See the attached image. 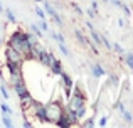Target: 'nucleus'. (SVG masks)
Masks as SVG:
<instances>
[{
    "label": "nucleus",
    "mask_w": 133,
    "mask_h": 128,
    "mask_svg": "<svg viewBox=\"0 0 133 128\" xmlns=\"http://www.w3.org/2000/svg\"><path fill=\"white\" fill-rule=\"evenodd\" d=\"M49 69L52 71V74H61V72H62V64H61V61H59V59H54L51 64H49Z\"/></svg>",
    "instance_id": "1a4fd4ad"
},
{
    "label": "nucleus",
    "mask_w": 133,
    "mask_h": 128,
    "mask_svg": "<svg viewBox=\"0 0 133 128\" xmlns=\"http://www.w3.org/2000/svg\"><path fill=\"white\" fill-rule=\"evenodd\" d=\"M30 30H32V34L36 37H39V39H42V29H41L37 24H30Z\"/></svg>",
    "instance_id": "4468645a"
},
{
    "label": "nucleus",
    "mask_w": 133,
    "mask_h": 128,
    "mask_svg": "<svg viewBox=\"0 0 133 128\" xmlns=\"http://www.w3.org/2000/svg\"><path fill=\"white\" fill-rule=\"evenodd\" d=\"M14 91L17 93V96H24V95H27L29 93V89H27V86H25V83H22V84H17V86H14Z\"/></svg>",
    "instance_id": "9b49d317"
},
{
    "label": "nucleus",
    "mask_w": 133,
    "mask_h": 128,
    "mask_svg": "<svg viewBox=\"0 0 133 128\" xmlns=\"http://www.w3.org/2000/svg\"><path fill=\"white\" fill-rule=\"evenodd\" d=\"M0 110H2V113H7V115H10V116L14 115L12 108H10V106L7 105V103H0Z\"/></svg>",
    "instance_id": "dca6fc26"
},
{
    "label": "nucleus",
    "mask_w": 133,
    "mask_h": 128,
    "mask_svg": "<svg viewBox=\"0 0 133 128\" xmlns=\"http://www.w3.org/2000/svg\"><path fill=\"white\" fill-rule=\"evenodd\" d=\"M111 49H115L118 54H123V47H121L120 44H111Z\"/></svg>",
    "instance_id": "bb28decb"
},
{
    "label": "nucleus",
    "mask_w": 133,
    "mask_h": 128,
    "mask_svg": "<svg viewBox=\"0 0 133 128\" xmlns=\"http://www.w3.org/2000/svg\"><path fill=\"white\" fill-rule=\"evenodd\" d=\"M59 76L62 78V86H64V95H66V98H69V96H71V91H72V88H74V81H72V78L68 74V72H64V71H62Z\"/></svg>",
    "instance_id": "39448f33"
},
{
    "label": "nucleus",
    "mask_w": 133,
    "mask_h": 128,
    "mask_svg": "<svg viewBox=\"0 0 133 128\" xmlns=\"http://www.w3.org/2000/svg\"><path fill=\"white\" fill-rule=\"evenodd\" d=\"M3 14H5V17H7L9 22H12V24L17 22V17H15V14L12 12V9H5V10H3Z\"/></svg>",
    "instance_id": "ddd939ff"
},
{
    "label": "nucleus",
    "mask_w": 133,
    "mask_h": 128,
    "mask_svg": "<svg viewBox=\"0 0 133 128\" xmlns=\"http://www.w3.org/2000/svg\"><path fill=\"white\" fill-rule=\"evenodd\" d=\"M57 46H59V51H61L64 56H69V49L64 46V42H57Z\"/></svg>",
    "instance_id": "aec40b11"
},
{
    "label": "nucleus",
    "mask_w": 133,
    "mask_h": 128,
    "mask_svg": "<svg viewBox=\"0 0 133 128\" xmlns=\"http://www.w3.org/2000/svg\"><path fill=\"white\" fill-rule=\"evenodd\" d=\"M76 37H78V41H79L81 44H84V46H88V39H86V37L83 36V34L79 32V30H76Z\"/></svg>",
    "instance_id": "a211bd4d"
},
{
    "label": "nucleus",
    "mask_w": 133,
    "mask_h": 128,
    "mask_svg": "<svg viewBox=\"0 0 133 128\" xmlns=\"http://www.w3.org/2000/svg\"><path fill=\"white\" fill-rule=\"evenodd\" d=\"M45 108V122L49 123H57V120L64 115V106L61 105L59 101H51L47 105H44Z\"/></svg>",
    "instance_id": "7ed1b4c3"
},
{
    "label": "nucleus",
    "mask_w": 133,
    "mask_h": 128,
    "mask_svg": "<svg viewBox=\"0 0 133 128\" xmlns=\"http://www.w3.org/2000/svg\"><path fill=\"white\" fill-rule=\"evenodd\" d=\"M9 83L12 84V88H14V86H17V84L25 83L24 74H22V69H20V71H15V72H10V74H9Z\"/></svg>",
    "instance_id": "423d86ee"
},
{
    "label": "nucleus",
    "mask_w": 133,
    "mask_h": 128,
    "mask_svg": "<svg viewBox=\"0 0 133 128\" xmlns=\"http://www.w3.org/2000/svg\"><path fill=\"white\" fill-rule=\"evenodd\" d=\"M19 99H20V106H22V110H24V111H29V110L32 108L34 101H36V99L32 98V95H30V93H27V95L20 96Z\"/></svg>",
    "instance_id": "0eeeda50"
},
{
    "label": "nucleus",
    "mask_w": 133,
    "mask_h": 128,
    "mask_svg": "<svg viewBox=\"0 0 133 128\" xmlns=\"http://www.w3.org/2000/svg\"><path fill=\"white\" fill-rule=\"evenodd\" d=\"M125 63L130 69H133V52H128L127 56H125Z\"/></svg>",
    "instance_id": "f3484780"
},
{
    "label": "nucleus",
    "mask_w": 133,
    "mask_h": 128,
    "mask_svg": "<svg viewBox=\"0 0 133 128\" xmlns=\"http://www.w3.org/2000/svg\"><path fill=\"white\" fill-rule=\"evenodd\" d=\"M106 125H108V116H101L98 122V126H106Z\"/></svg>",
    "instance_id": "a878e982"
},
{
    "label": "nucleus",
    "mask_w": 133,
    "mask_h": 128,
    "mask_svg": "<svg viewBox=\"0 0 133 128\" xmlns=\"http://www.w3.org/2000/svg\"><path fill=\"white\" fill-rule=\"evenodd\" d=\"M66 108L71 110V111H74L76 116H78L79 120L84 116V113H86V98H84V95H83L78 88H76L74 95L71 93V96L68 98V105H66Z\"/></svg>",
    "instance_id": "f03ea898"
},
{
    "label": "nucleus",
    "mask_w": 133,
    "mask_h": 128,
    "mask_svg": "<svg viewBox=\"0 0 133 128\" xmlns=\"http://www.w3.org/2000/svg\"><path fill=\"white\" fill-rule=\"evenodd\" d=\"M36 2H42V0H36Z\"/></svg>",
    "instance_id": "72a5a7b5"
},
{
    "label": "nucleus",
    "mask_w": 133,
    "mask_h": 128,
    "mask_svg": "<svg viewBox=\"0 0 133 128\" xmlns=\"http://www.w3.org/2000/svg\"><path fill=\"white\" fill-rule=\"evenodd\" d=\"M39 27L42 29V32H49V25H47V22H45L44 19H41V24H39Z\"/></svg>",
    "instance_id": "393cba45"
},
{
    "label": "nucleus",
    "mask_w": 133,
    "mask_h": 128,
    "mask_svg": "<svg viewBox=\"0 0 133 128\" xmlns=\"http://www.w3.org/2000/svg\"><path fill=\"white\" fill-rule=\"evenodd\" d=\"M44 10H45V12H47V14H49V15H51V19H52V20H54V22H56V24H57V25H62V19H61V15H59V14H57V12H56V10H54V9H52V7H51V5H49V3H47V2H44Z\"/></svg>",
    "instance_id": "6e6552de"
},
{
    "label": "nucleus",
    "mask_w": 133,
    "mask_h": 128,
    "mask_svg": "<svg viewBox=\"0 0 133 128\" xmlns=\"http://www.w3.org/2000/svg\"><path fill=\"white\" fill-rule=\"evenodd\" d=\"M34 12H36V15L39 17V19H45V10H44V9H41V7H36V10H34Z\"/></svg>",
    "instance_id": "6ab92c4d"
},
{
    "label": "nucleus",
    "mask_w": 133,
    "mask_h": 128,
    "mask_svg": "<svg viewBox=\"0 0 133 128\" xmlns=\"http://www.w3.org/2000/svg\"><path fill=\"white\" fill-rule=\"evenodd\" d=\"M3 10H5V9H3V5H2V0H0V14H3Z\"/></svg>",
    "instance_id": "2f4dec72"
},
{
    "label": "nucleus",
    "mask_w": 133,
    "mask_h": 128,
    "mask_svg": "<svg viewBox=\"0 0 133 128\" xmlns=\"http://www.w3.org/2000/svg\"><path fill=\"white\" fill-rule=\"evenodd\" d=\"M22 125H24V126H27V128H30V126H32V123H30V122H25V120H24Z\"/></svg>",
    "instance_id": "c85d7f7f"
},
{
    "label": "nucleus",
    "mask_w": 133,
    "mask_h": 128,
    "mask_svg": "<svg viewBox=\"0 0 133 128\" xmlns=\"http://www.w3.org/2000/svg\"><path fill=\"white\" fill-rule=\"evenodd\" d=\"M91 72H93L94 78H101V76L106 74V72H104V69L101 68L99 64H93V66H91Z\"/></svg>",
    "instance_id": "9d476101"
},
{
    "label": "nucleus",
    "mask_w": 133,
    "mask_h": 128,
    "mask_svg": "<svg viewBox=\"0 0 133 128\" xmlns=\"http://www.w3.org/2000/svg\"><path fill=\"white\" fill-rule=\"evenodd\" d=\"M0 95H2V96H3V98H5V99H9V98H10V93L7 91V88H5V86H3V84L0 86Z\"/></svg>",
    "instance_id": "4be33fe9"
},
{
    "label": "nucleus",
    "mask_w": 133,
    "mask_h": 128,
    "mask_svg": "<svg viewBox=\"0 0 133 128\" xmlns=\"http://www.w3.org/2000/svg\"><path fill=\"white\" fill-rule=\"evenodd\" d=\"M91 9H93V10H98V3L93 2V3H91Z\"/></svg>",
    "instance_id": "7c9ffc66"
},
{
    "label": "nucleus",
    "mask_w": 133,
    "mask_h": 128,
    "mask_svg": "<svg viewBox=\"0 0 133 128\" xmlns=\"http://www.w3.org/2000/svg\"><path fill=\"white\" fill-rule=\"evenodd\" d=\"M101 44H103V46L106 47L108 51H111V42H110V41H108V39H106L104 36H101Z\"/></svg>",
    "instance_id": "5701e85b"
},
{
    "label": "nucleus",
    "mask_w": 133,
    "mask_h": 128,
    "mask_svg": "<svg viewBox=\"0 0 133 128\" xmlns=\"http://www.w3.org/2000/svg\"><path fill=\"white\" fill-rule=\"evenodd\" d=\"M5 57H7V63H17V64L24 63L22 54H19L14 47H10V46H7V49H5Z\"/></svg>",
    "instance_id": "20e7f679"
},
{
    "label": "nucleus",
    "mask_w": 133,
    "mask_h": 128,
    "mask_svg": "<svg viewBox=\"0 0 133 128\" xmlns=\"http://www.w3.org/2000/svg\"><path fill=\"white\" fill-rule=\"evenodd\" d=\"M0 44H2V37H0Z\"/></svg>",
    "instance_id": "473e14b6"
},
{
    "label": "nucleus",
    "mask_w": 133,
    "mask_h": 128,
    "mask_svg": "<svg viewBox=\"0 0 133 128\" xmlns=\"http://www.w3.org/2000/svg\"><path fill=\"white\" fill-rule=\"evenodd\" d=\"M118 25L123 27V25H125V20H123V19H118Z\"/></svg>",
    "instance_id": "c756f323"
},
{
    "label": "nucleus",
    "mask_w": 133,
    "mask_h": 128,
    "mask_svg": "<svg viewBox=\"0 0 133 128\" xmlns=\"http://www.w3.org/2000/svg\"><path fill=\"white\" fill-rule=\"evenodd\" d=\"M94 125H96V122H94V118H93V116H91L88 122H84V123H83V126H84V128H91V126H94Z\"/></svg>",
    "instance_id": "b1692460"
},
{
    "label": "nucleus",
    "mask_w": 133,
    "mask_h": 128,
    "mask_svg": "<svg viewBox=\"0 0 133 128\" xmlns=\"http://www.w3.org/2000/svg\"><path fill=\"white\" fill-rule=\"evenodd\" d=\"M7 46L14 47V49L17 51L19 54H22L24 61L29 59V54H30V42H29V32H24L22 29H17L12 32V36H10L9 42H7Z\"/></svg>",
    "instance_id": "f257e3e1"
},
{
    "label": "nucleus",
    "mask_w": 133,
    "mask_h": 128,
    "mask_svg": "<svg viewBox=\"0 0 133 128\" xmlns=\"http://www.w3.org/2000/svg\"><path fill=\"white\" fill-rule=\"evenodd\" d=\"M89 32H91V39H93V42L94 44H101V36L96 32L94 29H89Z\"/></svg>",
    "instance_id": "2eb2a0df"
},
{
    "label": "nucleus",
    "mask_w": 133,
    "mask_h": 128,
    "mask_svg": "<svg viewBox=\"0 0 133 128\" xmlns=\"http://www.w3.org/2000/svg\"><path fill=\"white\" fill-rule=\"evenodd\" d=\"M121 113H123V118L127 120V122H131V115L127 111V110H125V111H121Z\"/></svg>",
    "instance_id": "cd10ccee"
},
{
    "label": "nucleus",
    "mask_w": 133,
    "mask_h": 128,
    "mask_svg": "<svg viewBox=\"0 0 133 128\" xmlns=\"http://www.w3.org/2000/svg\"><path fill=\"white\" fill-rule=\"evenodd\" d=\"M0 120H2L0 123H2L3 126H7V128H12V126H14V122H12V118H10V115H7V113H3V115H2V118H0Z\"/></svg>",
    "instance_id": "f8f14e48"
},
{
    "label": "nucleus",
    "mask_w": 133,
    "mask_h": 128,
    "mask_svg": "<svg viewBox=\"0 0 133 128\" xmlns=\"http://www.w3.org/2000/svg\"><path fill=\"white\" fill-rule=\"evenodd\" d=\"M51 36H52V39H54L56 42H64V37H62L61 34H57V32H51Z\"/></svg>",
    "instance_id": "412c9836"
}]
</instances>
